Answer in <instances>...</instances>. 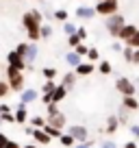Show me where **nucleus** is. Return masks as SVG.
I'll return each instance as SVG.
<instances>
[{"label": "nucleus", "mask_w": 139, "mask_h": 148, "mask_svg": "<svg viewBox=\"0 0 139 148\" xmlns=\"http://www.w3.org/2000/svg\"><path fill=\"white\" fill-rule=\"evenodd\" d=\"M76 35L80 37V42H85V39H87V31H85V28H80V26L76 28Z\"/></svg>", "instance_id": "34"}, {"label": "nucleus", "mask_w": 139, "mask_h": 148, "mask_svg": "<svg viewBox=\"0 0 139 148\" xmlns=\"http://www.w3.org/2000/svg\"><path fill=\"white\" fill-rule=\"evenodd\" d=\"M72 142H74V137H72V135H63V137H61V144H65V146H70Z\"/></svg>", "instance_id": "35"}, {"label": "nucleus", "mask_w": 139, "mask_h": 148, "mask_svg": "<svg viewBox=\"0 0 139 148\" xmlns=\"http://www.w3.org/2000/svg\"><path fill=\"white\" fill-rule=\"evenodd\" d=\"M104 148H115V144H109L107 142V144H104Z\"/></svg>", "instance_id": "43"}, {"label": "nucleus", "mask_w": 139, "mask_h": 148, "mask_svg": "<svg viewBox=\"0 0 139 148\" xmlns=\"http://www.w3.org/2000/svg\"><path fill=\"white\" fill-rule=\"evenodd\" d=\"M133 50H135V48H130V46L122 48V55H124V59L128 61V63H130V61H133Z\"/></svg>", "instance_id": "25"}, {"label": "nucleus", "mask_w": 139, "mask_h": 148, "mask_svg": "<svg viewBox=\"0 0 139 148\" xmlns=\"http://www.w3.org/2000/svg\"><path fill=\"white\" fill-rule=\"evenodd\" d=\"M35 98H37V92H35V89H31V87H28V89H24V92H22V102H24V105L33 102Z\"/></svg>", "instance_id": "14"}, {"label": "nucleus", "mask_w": 139, "mask_h": 148, "mask_svg": "<svg viewBox=\"0 0 139 148\" xmlns=\"http://www.w3.org/2000/svg\"><path fill=\"white\" fill-rule=\"evenodd\" d=\"M74 83H76V74H74V72H67V74L63 76V87L70 89V87H74Z\"/></svg>", "instance_id": "15"}, {"label": "nucleus", "mask_w": 139, "mask_h": 148, "mask_svg": "<svg viewBox=\"0 0 139 148\" xmlns=\"http://www.w3.org/2000/svg\"><path fill=\"white\" fill-rule=\"evenodd\" d=\"M126 148H137V146H135V144H130V142H128V144H126Z\"/></svg>", "instance_id": "44"}, {"label": "nucleus", "mask_w": 139, "mask_h": 148, "mask_svg": "<svg viewBox=\"0 0 139 148\" xmlns=\"http://www.w3.org/2000/svg\"><path fill=\"white\" fill-rule=\"evenodd\" d=\"M63 124H65V118L61 116V113H57V116H50V126H55V129H61Z\"/></svg>", "instance_id": "16"}, {"label": "nucleus", "mask_w": 139, "mask_h": 148, "mask_svg": "<svg viewBox=\"0 0 139 148\" xmlns=\"http://www.w3.org/2000/svg\"><path fill=\"white\" fill-rule=\"evenodd\" d=\"M67 44H70L72 48H74V46H78V44H80V37L76 35V33H72V35H67Z\"/></svg>", "instance_id": "24"}, {"label": "nucleus", "mask_w": 139, "mask_h": 148, "mask_svg": "<svg viewBox=\"0 0 139 148\" xmlns=\"http://www.w3.org/2000/svg\"><path fill=\"white\" fill-rule=\"evenodd\" d=\"M44 131H46L50 137H61V131H59V129H55V126H50V124L44 126Z\"/></svg>", "instance_id": "23"}, {"label": "nucleus", "mask_w": 139, "mask_h": 148, "mask_svg": "<svg viewBox=\"0 0 139 148\" xmlns=\"http://www.w3.org/2000/svg\"><path fill=\"white\" fill-rule=\"evenodd\" d=\"M55 87H57V85L52 83V81H46V83H44V94H52Z\"/></svg>", "instance_id": "33"}, {"label": "nucleus", "mask_w": 139, "mask_h": 148, "mask_svg": "<svg viewBox=\"0 0 139 148\" xmlns=\"http://www.w3.org/2000/svg\"><path fill=\"white\" fill-rule=\"evenodd\" d=\"M65 63L76 68V65L80 63V55H76V52H65Z\"/></svg>", "instance_id": "13"}, {"label": "nucleus", "mask_w": 139, "mask_h": 148, "mask_svg": "<svg viewBox=\"0 0 139 148\" xmlns=\"http://www.w3.org/2000/svg\"><path fill=\"white\" fill-rule=\"evenodd\" d=\"M7 83H9V87L11 89H15V92H20V89H24V74H22V70H18V68H13V65H9L7 68Z\"/></svg>", "instance_id": "2"}, {"label": "nucleus", "mask_w": 139, "mask_h": 148, "mask_svg": "<svg viewBox=\"0 0 139 148\" xmlns=\"http://www.w3.org/2000/svg\"><path fill=\"white\" fill-rule=\"evenodd\" d=\"M111 48H113V50H115V52H122V48H124V46H122V44H113Z\"/></svg>", "instance_id": "39"}, {"label": "nucleus", "mask_w": 139, "mask_h": 148, "mask_svg": "<svg viewBox=\"0 0 139 148\" xmlns=\"http://www.w3.org/2000/svg\"><path fill=\"white\" fill-rule=\"evenodd\" d=\"M130 63H139V48L133 50V61H130Z\"/></svg>", "instance_id": "38"}, {"label": "nucleus", "mask_w": 139, "mask_h": 148, "mask_svg": "<svg viewBox=\"0 0 139 148\" xmlns=\"http://www.w3.org/2000/svg\"><path fill=\"white\" fill-rule=\"evenodd\" d=\"M115 87H117V92L124 94V96H133V94H135V83H130L128 79H117Z\"/></svg>", "instance_id": "5"}, {"label": "nucleus", "mask_w": 139, "mask_h": 148, "mask_svg": "<svg viewBox=\"0 0 139 148\" xmlns=\"http://www.w3.org/2000/svg\"><path fill=\"white\" fill-rule=\"evenodd\" d=\"M135 31H137V26H133V24H124V26L120 28V33H117V37L124 39V42H128L130 37L135 35Z\"/></svg>", "instance_id": "8"}, {"label": "nucleus", "mask_w": 139, "mask_h": 148, "mask_svg": "<svg viewBox=\"0 0 139 148\" xmlns=\"http://www.w3.org/2000/svg\"><path fill=\"white\" fill-rule=\"evenodd\" d=\"M93 68H96V65L93 63H83V61H80L78 65H76V76H89V74L93 72Z\"/></svg>", "instance_id": "10"}, {"label": "nucleus", "mask_w": 139, "mask_h": 148, "mask_svg": "<svg viewBox=\"0 0 139 148\" xmlns=\"http://www.w3.org/2000/svg\"><path fill=\"white\" fill-rule=\"evenodd\" d=\"M76 148H87V146H76Z\"/></svg>", "instance_id": "45"}, {"label": "nucleus", "mask_w": 139, "mask_h": 148, "mask_svg": "<svg viewBox=\"0 0 139 148\" xmlns=\"http://www.w3.org/2000/svg\"><path fill=\"white\" fill-rule=\"evenodd\" d=\"M7 59H9V65H13V68L22 70V72H24V70H26V61H24V57H22V55H18V52H15V50H11Z\"/></svg>", "instance_id": "6"}, {"label": "nucleus", "mask_w": 139, "mask_h": 148, "mask_svg": "<svg viewBox=\"0 0 139 148\" xmlns=\"http://www.w3.org/2000/svg\"><path fill=\"white\" fill-rule=\"evenodd\" d=\"M37 2H44V0H37Z\"/></svg>", "instance_id": "47"}, {"label": "nucleus", "mask_w": 139, "mask_h": 148, "mask_svg": "<svg viewBox=\"0 0 139 148\" xmlns=\"http://www.w3.org/2000/svg\"><path fill=\"white\" fill-rule=\"evenodd\" d=\"M33 135L37 137V142H44V144H48V139H50V135L46 131H33Z\"/></svg>", "instance_id": "19"}, {"label": "nucleus", "mask_w": 139, "mask_h": 148, "mask_svg": "<svg viewBox=\"0 0 139 148\" xmlns=\"http://www.w3.org/2000/svg\"><path fill=\"white\" fill-rule=\"evenodd\" d=\"M22 24H24V28H26V33H28V39H31V42H37L39 39V26L44 24L42 11H37V9L26 11V13L22 15Z\"/></svg>", "instance_id": "1"}, {"label": "nucleus", "mask_w": 139, "mask_h": 148, "mask_svg": "<svg viewBox=\"0 0 139 148\" xmlns=\"http://www.w3.org/2000/svg\"><path fill=\"white\" fill-rule=\"evenodd\" d=\"M117 9H120L117 0H98V5H96V13L104 15V18L111 13H117Z\"/></svg>", "instance_id": "4"}, {"label": "nucleus", "mask_w": 139, "mask_h": 148, "mask_svg": "<svg viewBox=\"0 0 139 148\" xmlns=\"http://www.w3.org/2000/svg\"><path fill=\"white\" fill-rule=\"evenodd\" d=\"M65 94H67V89H65L63 85H57V87L52 89V94H50V96H52V102H61V100L65 98Z\"/></svg>", "instance_id": "11"}, {"label": "nucleus", "mask_w": 139, "mask_h": 148, "mask_svg": "<svg viewBox=\"0 0 139 148\" xmlns=\"http://www.w3.org/2000/svg\"><path fill=\"white\" fill-rule=\"evenodd\" d=\"M63 31H65V35H72V33H76V26L72 22H63Z\"/></svg>", "instance_id": "30"}, {"label": "nucleus", "mask_w": 139, "mask_h": 148, "mask_svg": "<svg viewBox=\"0 0 139 148\" xmlns=\"http://www.w3.org/2000/svg\"><path fill=\"white\" fill-rule=\"evenodd\" d=\"M15 120H18V122H26V109H24V102L20 105L18 113H15Z\"/></svg>", "instance_id": "22"}, {"label": "nucleus", "mask_w": 139, "mask_h": 148, "mask_svg": "<svg viewBox=\"0 0 139 148\" xmlns=\"http://www.w3.org/2000/svg\"><path fill=\"white\" fill-rule=\"evenodd\" d=\"M98 70H100L102 74H111V72H113V65L109 63V61H100V65H98Z\"/></svg>", "instance_id": "20"}, {"label": "nucleus", "mask_w": 139, "mask_h": 148, "mask_svg": "<svg viewBox=\"0 0 139 148\" xmlns=\"http://www.w3.org/2000/svg\"><path fill=\"white\" fill-rule=\"evenodd\" d=\"M74 13H76V18H80V20H91L93 15H96V9H91V7H78Z\"/></svg>", "instance_id": "9"}, {"label": "nucleus", "mask_w": 139, "mask_h": 148, "mask_svg": "<svg viewBox=\"0 0 139 148\" xmlns=\"http://www.w3.org/2000/svg\"><path fill=\"white\" fill-rule=\"evenodd\" d=\"M87 50H89V48L85 46L83 42H80L78 46H74V52H76V55H80V57H83V55H87Z\"/></svg>", "instance_id": "31"}, {"label": "nucleus", "mask_w": 139, "mask_h": 148, "mask_svg": "<svg viewBox=\"0 0 139 148\" xmlns=\"http://www.w3.org/2000/svg\"><path fill=\"white\" fill-rule=\"evenodd\" d=\"M87 57H89V61H98V59H100L98 48H89V50H87Z\"/></svg>", "instance_id": "27"}, {"label": "nucleus", "mask_w": 139, "mask_h": 148, "mask_svg": "<svg viewBox=\"0 0 139 148\" xmlns=\"http://www.w3.org/2000/svg\"><path fill=\"white\" fill-rule=\"evenodd\" d=\"M124 107H126V109H137V107H139V102L135 100L133 96H124Z\"/></svg>", "instance_id": "18"}, {"label": "nucleus", "mask_w": 139, "mask_h": 148, "mask_svg": "<svg viewBox=\"0 0 139 148\" xmlns=\"http://www.w3.org/2000/svg\"><path fill=\"white\" fill-rule=\"evenodd\" d=\"M130 131H133V133H135V135L139 137V126H130Z\"/></svg>", "instance_id": "42"}, {"label": "nucleus", "mask_w": 139, "mask_h": 148, "mask_svg": "<svg viewBox=\"0 0 139 148\" xmlns=\"http://www.w3.org/2000/svg\"><path fill=\"white\" fill-rule=\"evenodd\" d=\"M124 15L122 13H111V15H107V20H104V26H107V31L111 33V35H115L117 37V33H120V28L124 26Z\"/></svg>", "instance_id": "3"}, {"label": "nucleus", "mask_w": 139, "mask_h": 148, "mask_svg": "<svg viewBox=\"0 0 139 148\" xmlns=\"http://www.w3.org/2000/svg\"><path fill=\"white\" fill-rule=\"evenodd\" d=\"M70 133H72V137H76V139H87V131H85V126H72L70 129Z\"/></svg>", "instance_id": "12"}, {"label": "nucleus", "mask_w": 139, "mask_h": 148, "mask_svg": "<svg viewBox=\"0 0 139 148\" xmlns=\"http://www.w3.org/2000/svg\"><path fill=\"white\" fill-rule=\"evenodd\" d=\"M55 18L59 20V22H67V11H63V9L55 11Z\"/></svg>", "instance_id": "29"}, {"label": "nucleus", "mask_w": 139, "mask_h": 148, "mask_svg": "<svg viewBox=\"0 0 139 148\" xmlns=\"http://www.w3.org/2000/svg\"><path fill=\"white\" fill-rule=\"evenodd\" d=\"M5 148H20V146H18L15 142H7V144H5Z\"/></svg>", "instance_id": "40"}, {"label": "nucleus", "mask_w": 139, "mask_h": 148, "mask_svg": "<svg viewBox=\"0 0 139 148\" xmlns=\"http://www.w3.org/2000/svg\"><path fill=\"white\" fill-rule=\"evenodd\" d=\"M37 59V46H35V42H28L26 44V52H24V61H26V68L33 63V61Z\"/></svg>", "instance_id": "7"}, {"label": "nucleus", "mask_w": 139, "mask_h": 148, "mask_svg": "<svg viewBox=\"0 0 139 148\" xmlns=\"http://www.w3.org/2000/svg\"><path fill=\"white\" fill-rule=\"evenodd\" d=\"M126 46H130V48H139V28L135 31V35L130 37L128 42H126Z\"/></svg>", "instance_id": "21"}, {"label": "nucleus", "mask_w": 139, "mask_h": 148, "mask_svg": "<svg viewBox=\"0 0 139 148\" xmlns=\"http://www.w3.org/2000/svg\"><path fill=\"white\" fill-rule=\"evenodd\" d=\"M26 148H37V146H26Z\"/></svg>", "instance_id": "46"}, {"label": "nucleus", "mask_w": 139, "mask_h": 148, "mask_svg": "<svg viewBox=\"0 0 139 148\" xmlns=\"http://www.w3.org/2000/svg\"><path fill=\"white\" fill-rule=\"evenodd\" d=\"M33 124L35 126H46V120H44V118H33Z\"/></svg>", "instance_id": "37"}, {"label": "nucleus", "mask_w": 139, "mask_h": 148, "mask_svg": "<svg viewBox=\"0 0 139 148\" xmlns=\"http://www.w3.org/2000/svg\"><path fill=\"white\" fill-rule=\"evenodd\" d=\"M15 52L24 57V52H26V42H24V44H18V48H15Z\"/></svg>", "instance_id": "36"}, {"label": "nucleus", "mask_w": 139, "mask_h": 148, "mask_svg": "<svg viewBox=\"0 0 139 148\" xmlns=\"http://www.w3.org/2000/svg\"><path fill=\"white\" fill-rule=\"evenodd\" d=\"M42 74L46 76L48 81H52V79L57 76V70H55V68H44V72H42Z\"/></svg>", "instance_id": "26"}, {"label": "nucleus", "mask_w": 139, "mask_h": 148, "mask_svg": "<svg viewBox=\"0 0 139 148\" xmlns=\"http://www.w3.org/2000/svg\"><path fill=\"white\" fill-rule=\"evenodd\" d=\"M39 37H44V39L52 37V26L50 24H42V26H39Z\"/></svg>", "instance_id": "17"}, {"label": "nucleus", "mask_w": 139, "mask_h": 148, "mask_svg": "<svg viewBox=\"0 0 139 148\" xmlns=\"http://www.w3.org/2000/svg\"><path fill=\"white\" fill-rule=\"evenodd\" d=\"M117 129V120L115 118H109V124H107V133H113Z\"/></svg>", "instance_id": "32"}, {"label": "nucleus", "mask_w": 139, "mask_h": 148, "mask_svg": "<svg viewBox=\"0 0 139 148\" xmlns=\"http://www.w3.org/2000/svg\"><path fill=\"white\" fill-rule=\"evenodd\" d=\"M5 144H7V137H5V135H0V148H5Z\"/></svg>", "instance_id": "41"}, {"label": "nucleus", "mask_w": 139, "mask_h": 148, "mask_svg": "<svg viewBox=\"0 0 139 148\" xmlns=\"http://www.w3.org/2000/svg\"><path fill=\"white\" fill-rule=\"evenodd\" d=\"M9 83H7V81H0V98H5L7 94H9Z\"/></svg>", "instance_id": "28"}]
</instances>
